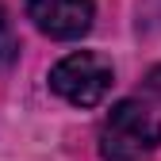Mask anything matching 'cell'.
<instances>
[{
    "label": "cell",
    "instance_id": "obj_1",
    "mask_svg": "<svg viewBox=\"0 0 161 161\" xmlns=\"http://www.w3.org/2000/svg\"><path fill=\"white\" fill-rule=\"evenodd\" d=\"M161 146V115L142 100H119L100 123L104 161H146Z\"/></svg>",
    "mask_w": 161,
    "mask_h": 161
},
{
    "label": "cell",
    "instance_id": "obj_2",
    "mask_svg": "<svg viewBox=\"0 0 161 161\" xmlns=\"http://www.w3.org/2000/svg\"><path fill=\"white\" fill-rule=\"evenodd\" d=\"M50 88L73 108H96L104 104L111 85H115V65L111 58L96 54V50H73L62 62L50 65Z\"/></svg>",
    "mask_w": 161,
    "mask_h": 161
},
{
    "label": "cell",
    "instance_id": "obj_3",
    "mask_svg": "<svg viewBox=\"0 0 161 161\" xmlns=\"http://www.w3.org/2000/svg\"><path fill=\"white\" fill-rule=\"evenodd\" d=\"M27 19L58 42H73L92 31L96 4L92 0H23Z\"/></svg>",
    "mask_w": 161,
    "mask_h": 161
},
{
    "label": "cell",
    "instance_id": "obj_4",
    "mask_svg": "<svg viewBox=\"0 0 161 161\" xmlns=\"http://www.w3.org/2000/svg\"><path fill=\"white\" fill-rule=\"evenodd\" d=\"M15 58H19V35L12 27V15L4 12V4H0V69H8Z\"/></svg>",
    "mask_w": 161,
    "mask_h": 161
},
{
    "label": "cell",
    "instance_id": "obj_5",
    "mask_svg": "<svg viewBox=\"0 0 161 161\" xmlns=\"http://www.w3.org/2000/svg\"><path fill=\"white\" fill-rule=\"evenodd\" d=\"M146 92H150L157 104H161V65H153V69L146 73Z\"/></svg>",
    "mask_w": 161,
    "mask_h": 161
},
{
    "label": "cell",
    "instance_id": "obj_6",
    "mask_svg": "<svg viewBox=\"0 0 161 161\" xmlns=\"http://www.w3.org/2000/svg\"><path fill=\"white\" fill-rule=\"evenodd\" d=\"M150 8H153V12H157V19H161V0H150V4H146V12H150Z\"/></svg>",
    "mask_w": 161,
    "mask_h": 161
}]
</instances>
